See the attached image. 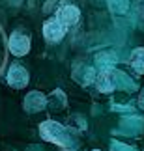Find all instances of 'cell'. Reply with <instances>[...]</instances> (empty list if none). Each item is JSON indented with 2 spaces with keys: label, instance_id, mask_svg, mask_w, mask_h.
Listing matches in <instances>:
<instances>
[{
  "label": "cell",
  "instance_id": "8992f818",
  "mask_svg": "<svg viewBox=\"0 0 144 151\" xmlns=\"http://www.w3.org/2000/svg\"><path fill=\"white\" fill-rule=\"evenodd\" d=\"M45 104H47V97L39 91H32L25 99V110L26 112H38V110L45 108Z\"/></svg>",
  "mask_w": 144,
  "mask_h": 151
},
{
  "label": "cell",
  "instance_id": "52a82bcc",
  "mask_svg": "<svg viewBox=\"0 0 144 151\" xmlns=\"http://www.w3.org/2000/svg\"><path fill=\"white\" fill-rule=\"evenodd\" d=\"M96 84H97V90L103 91V93H109V91H112L114 90V78H112V73L111 71H101L99 75H97V80H96Z\"/></svg>",
  "mask_w": 144,
  "mask_h": 151
},
{
  "label": "cell",
  "instance_id": "7a4b0ae2",
  "mask_svg": "<svg viewBox=\"0 0 144 151\" xmlns=\"http://www.w3.org/2000/svg\"><path fill=\"white\" fill-rule=\"evenodd\" d=\"M66 32H67V26L62 24V22L56 19V15L53 19H47L45 24H43V36L49 43H58L60 39L66 36Z\"/></svg>",
  "mask_w": 144,
  "mask_h": 151
},
{
  "label": "cell",
  "instance_id": "277c9868",
  "mask_svg": "<svg viewBox=\"0 0 144 151\" xmlns=\"http://www.w3.org/2000/svg\"><path fill=\"white\" fill-rule=\"evenodd\" d=\"M6 80H8V84L11 86V88H15V90L25 88V86L28 84V73H26V69L22 67V65L13 63V65L9 67V71H8Z\"/></svg>",
  "mask_w": 144,
  "mask_h": 151
},
{
  "label": "cell",
  "instance_id": "6da1fadb",
  "mask_svg": "<svg viewBox=\"0 0 144 151\" xmlns=\"http://www.w3.org/2000/svg\"><path fill=\"white\" fill-rule=\"evenodd\" d=\"M39 134H41L43 140L54 142V144H58V146H67V144H69V134H67V131L60 123H56L53 119L43 121V123L39 125Z\"/></svg>",
  "mask_w": 144,
  "mask_h": 151
},
{
  "label": "cell",
  "instance_id": "3957f363",
  "mask_svg": "<svg viewBox=\"0 0 144 151\" xmlns=\"http://www.w3.org/2000/svg\"><path fill=\"white\" fill-rule=\"evenodd\" d=\"M8 47H9V52L13 56L21 58V56L28 54V50H30V39H28V36H25V34H21V32H13L9 36Z\"/></svg>",
  "mask_w": 144,
  "mask_h": 151
},
{
  "label": "cell",
  "instance_id": "9c48e42d",
  "mask_svg": "<svg viewBox=\"0 0 144 151\" xmlns=\"http://www.w3.org/2000/svg\"><path fill=\"white\" fill-rule=\"evenodd\" d=\"M94 151H101V149H94Z\"/></svg>",
  "mask_w": 144,
  "mask_h": 151
},
{
  "label": "cell",
  "instance_id": "ba28073f",
  "mask_svg": "<svg viewBox=\"0 0 144 151\" xmlns=\"http://www.w3.org/2000/svg\"><path fill=\"white\" fill-rule=\"evenodd\" d=\"M129 65L135 69V73L142 75L144 73V49H135L129 56Z\"/></svg>",
  "mask_w": 144,
  "mask_h": 151
},
{
  "label": "cell",
  "instance_id": "5b68a950",
  "mask_svg": "<svg viewBox=\"0 0 144 151\" xmlns=\"http://www.w3.org/2000/svg\"><path fill=\"white\" fill-rule=\"evenodd\" d=\"M79 17H80V11H79L77 6H62V8L56 11V19H58L62 24H66L67 28L77 24Z\"/></svg>",
  "mask_w": 144,
  "mask_h": 151
}]
</instances>
